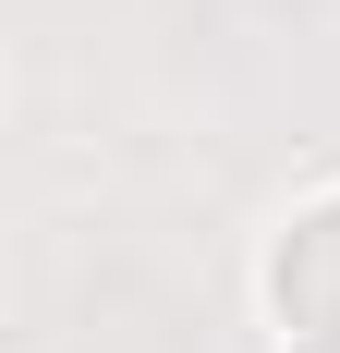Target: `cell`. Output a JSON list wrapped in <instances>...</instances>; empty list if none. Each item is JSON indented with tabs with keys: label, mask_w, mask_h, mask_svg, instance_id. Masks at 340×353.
I'll list each match as a JSON object with an SVG mask.
<instances>
[{
	"label": "cell",
	"mask_w": 340,
	"mask_h": 353,
	"mask_svg": "<svg viewBox=\"0 0 340 353\" xmlns=\"http://www.w3.org/2000/svg\"><path fill=\"white\" fill-rule=\"evenodd\" d=\"M279 317H292V341H316V353H340V208H316L292 244H279Z\"/></svg>",
	"instance_id": "cell-1"
}]
</instances>
